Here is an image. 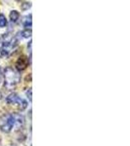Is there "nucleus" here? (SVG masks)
Returning <instances> with one entry per match:
<instances>
[{
	"mask_svg": "<svg viewBox=\"0 0 130 146\" xmlns=\"http://www.w3.org/2000/svg\"><path fill=\"white\" fill-rule=\"evenodd\" d=\"M7 25V20L4 15H0V27H4Z\"/></svg>",
	"mask_w": 130,
	"mask_h": 146,
	"instance_id": "7",
	"label": "nucleus"
},
{
	"mask_svg": "<svg viewBox=\"0 0 130 146\" xmlns=\"http://www.w3.org/2000/svg\"><path fill=\"white\" fill-rule=\"evenodd\" d=\"M23 124V116L19 114H9L3 117L0 123V129L4 133H10L15 126L20 127Z\"/></svg>",
	"mask_w": 130,
	"mask_h": 146,
	"instance_id": "1",
	"label": "nucleus"
},
{
	"mask_svg": "<svg viewBox=\"0 0 130 146\" xmlns=\"http://www.w3.org/2000/svg\"><path fill=\"white\" fill-rule=\"evenodd\" d=\"M19 17H20V14H19L18 11L14 10V11H12L10 13V19H11L12 22H17Z\"/></svg>",
	"mask_w": 130,
	"mask_h": 146,
	"instance_id": "5",
	"label": "nucleus"
},
{
	"mask_svg": "<svg viewBox=\"0 0 130 146\" xmlns=\"http://www.w3.org/2000/svg\"><path fill=\"white\" fill-rule=\"evenodd\" d=\"M6 101H7V103H9V104L17 105L21 110H23L27 106V101L25 100H23V98H21L17 94H11V95H9L7 96Z\"/></svg>",
	"mask_w": 130,
	"mask_h": 146,
	"instance_id": "3",
	"label": "nucleus"
},
{
	"mask_svg": "<svg viewBox=\"0 0 130 146\" xmlns=\"http://www.w3.org/2000/svg\"><path fill=\"white\" fill-rule=\"evenodd\" d=\"M22 34H23V37H25V38L30 37V36H31V29H25Z\"/></svg>",
	"mask_w": 130,
	"mask_h": 146,
	"instance_id": "8",
	"label": "nucleus"
},
{
	"mask_svg": "<svg viewBox=\"0 0 130 146\" xmlns=\"http://www.w3.org/2000/svg\"><path fill=\"white\" fill-rule=\"evenodd\" d=\"M23 25L27 28L31 27V15L27 16V17L25 18V20H23Z\"/></svg>",
	"mask_w": 130,
	"mask_h": 146,
	"instance_id": "6",
	"label": "nucleus"
},
{
	"mask_svg": "<svg viewBox=\"0 0 130 146\" xmlns=\"http://www.w3.org/2000/svg\"><path fill=\"white\" fill-rule=\"evenodd\" d=\"M2 76H3V74H2V69L0 68V82H1V80H2Z\"/></svg>",
	"mask_w": 130,
	"mask_h": 146,
	"instance_id": "10",
	"label": "nucleus"
},
{
	"mask_svg": "<svg viewBox=\"0 0 130 146\" xmlns=\"http://www.w3.org/2000/svg\"><path fill=\"white\" fill-rule=\"evenodd\" d=\"M27 96L29 98V100H31V89H29L27 92Z\"/></svg>",
	"mask_w": 130,
	"mask_h": 146,
	"instance_id": "9",
	"label": "nucleus"
},
{
	"mask_svg": "<svg viewBox=\"0 0 130 146\" xmlns=\"http://www.w3.org/2000/svg\"><path fill=\"white\" fill-rule=\"evenodd\" d=\"M28 65V58L25 56H21L18 58L17 62H16V68L19 71H23Z\"/></svg>",
	"mask_w": 130,
	"mask_h": 146,
	"instance_id": "4",
	"label": "nucleus"
},
{
	"mask_svg": "<svg viewBox=\"0 0 130 146\" xmlns=\"http://www.w3.org/2000/svg\"><path fill=\"white\" fill-rule=\"evenodd\" d=\"M4 75H5V86L8 87V88L15 87L19 83V81H20L19 74L11 67L6 68Z\"/></svg>",
	"mask_w": 130,
	"mask_h": 146,
	"instance_id": "2",
	"label": "nucleus"
}]
</instances>
